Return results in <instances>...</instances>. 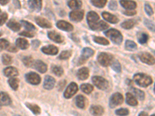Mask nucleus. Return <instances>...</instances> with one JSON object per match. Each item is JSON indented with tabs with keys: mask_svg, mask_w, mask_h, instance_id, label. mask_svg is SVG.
<instances>
[{
	"mask_svg": "<svg viewBox=\"0 0 155 116\" xmlns=\"http://www.w3.org/2000/svg\"><path fill=\"white\" fill-rule=\"evenodd\" d=\"M90 28L93 30H105L109 28V25L103 21H99L93 26L90 27Z\"/></svg>",
	"mask_w": 155,
	"mask_h": 116,
	"instance_id": "nucleus-26",
	"label": "nucleus"
},
{
	"mask_svg": "<svg viewBox=\"0 0 155 116\" xmlns=\"http://www.w3.org/2000/svg\"><path fill=\"white\" fill-rule=\"evenodd\" d=\"M34 67L40 73H45L48 70V66L46 63L40 60H37L34 62Z\"/></svg>",
	"mask_w": 155,
	"mask_h": 116,
	"instance_id": "nucleus-15",
	"label": "nucleus"
},
{
	"mask_svg": "<svg viewBox=\"0 0 155 116\" xmlns=\"http://www.w3.org/2000/svg\"><path fill=\"white\" fill-rule=\"evenodd\" d=\"M148 40V35L146 34H141V35L140 36L139 39H138V41H139L140 44H144L147 42Z\"/></svg>",
	"mask_w": 155,
	"mask_h": 116,
	"instance_id": "nucleus-47",
	"label": "nucleus"
},
{
	"mask_svg": "<svg viewBox=\"0 0 155 116\" xmlns=\"http://www.w3.org/2000/svg\"><path fill=\"white\" fill-rule=\"evenodd\" d=\"M71 56V51L65 50L61 53L59 58H60L61 60H67V59H68Z\"/></svg>",
	"mask_w": 155,
	"mask_h": 116,
	"instance_id": "nucleus-43",
	"label": "nucleus"
},
{
	"mask_svg": "<svg viewBox=\"0 0 155 116\" xmlns=\"http://www.w3.org/2000/svg\"><path fill=\"white\" fill-rule=\"evenodd\" d=\"M137 13V12L134 10H126L124 12V14L127 15V16H134Z\"/></svg>",
	"mask_w": 155,
	"mask_h": 116,
	"instance_id": "nucleus-53",
	"label": "nucleus"
},
{
	"mask_svg": "<svg viewBox=\"0 0 155 116\" xmlns=\"http://www.w3.org/2000/svg\"><path fill=\"white\" fill-rule=\"evenodd\" d=\"M52 72L55 74L58 77H61V76L63 75L64 70L62 69L61 67H59V66H52Z\"/></svg>",
	"mask_w": 155,
	"mask_h": 116,
	"instance_id": "nucleus-38",
	"label": "nucleus"
},
{
	"mask_svg": "<svg viewBox=\"0 0 155 116\" xmlns=\"http://www.w3.org/2000/svg\"><path fill=\"white\" fill-rule=\"evenodd\" d=\"M77 76L80 80H86L89 76V70L87 67H82L78 70Z\"/></svg>",
	"mask_w": 155,
	"mask_h": 116,
	"instance_id": "nucleus-24",
	"label": "nucleus"
},
{
	"mask_svg": "<svg viewBox=\"0 0 155 116\" xmlns=\"http://www.w3.org/2000/svg\"><path fill=\"white\" fill-rule=\"evenodd\" d=\"M116 114L119 116H127L129 114V111L127 108H120L116 110Z\"/></svg>",
	"mask_w": 155,
	"mask_h": 116,
	"instance_id": "nucleus-46",
	"label": "nucleus"
},
{
	"mask_svg": "<svg viewBox=\"0 0 155 116\" xmlns=\"http://www.w3.org/2000/svg\"><path fill=\"white\" fill-rule=\"evenodd\" d=\"M132 92L134 93V97L136 98H137L139 100H143L145 98V95H144V92L143 91H141V90L137 89V88H132L131 89Z\"/></svg>",
	"mask_w": 155,
	"mask_h": 116,
	"instance_id": "nucleus-30",
	"label": "nucleus"
},
{
	"mask_svg": "<svg viewBox=\"0 0 155 116\" xmlns=\"http://www.w3.org/2000/svg\"><path fill=\"white\" fill-rule=\"evenodd\" d=\"M91 2H92L95 6H96V7L102 8L103 6L106 5L107 1H106V0H92Z\"/></svg>",
	"mask_w": 155,
	"mask_h": 116,
	"instance_id": "nucleus-41",
	"label": "nucleus"
},
{
	"mask_svg": "<svg viewBox=\"0 0 155 116\" xmlns=\"http://www.w3.org/2000/svg\"><path fill=\"white\" fill-rule=\"evenodd\" d=\"M70 19L74 22H80L84 17V12L81 10H74L69 14Z\"/></svg>",
	"mask_w": 155,
	"mask_h": 116,
	"instance_id": "nucleus-11",
	"label": "nucleus"
},
{
	"mask_svg": "<svg viewBox=\"0 0 155 116\" xmlns=\"http://www.w3.org/2000/svg\"><path fill=\"white\" fill-rule=\"evenodd\" d=\"M75 104L79 108H85L87 105V99L82 95H78L75 99Z\"/></svg>",
	"mask_w": 155,
	"mask_h": 116,
	"instance_id": "nucleus-23",
	"label": "nucleus"
},
{
	"mask_svg": "<svg viewBox=\"0 0 155 116\" xmlns=\"http://www.w3.org/2000/svg\"><path fill=\"white\" fill-rule=\"evenodd\" d=\"M28 5L32 10L40 11L42 6V2L40 0H30L28 1Z\"/></svg>",
	"mask_w": 155,
	"mask_h": 116,
	"instance_id": "nucleus-21",
	"label": "nucleus"
},
{
	"mask_svg": "<svg viewBox=\"0 0 155 116\" xmlns=\"http://www.w3.org/2000/svg\"><path fill=\"white\" fill-rule=\"evenodd\" d=\"M8 2H9V1L8 0H0V3L2 4V5H5V4H7Z\"/></svg>",
	"mask_w": 155,
	"mask_h": 116,
	"instance_id": "nucleus-56",
	"label": "nucleus"
},
{
	"mask_svg": "<svg viewBox=\"0 0 155 116\" xmlns=\"http://www.w3.org/2000/svg\"><path fill=\"white\" fill-rule=\"evenodd\" d=\"M9 46V41L4 39H1L0 40V51L3 50L7 49Z\"/></svg>",
	"mask_w": 155,
	"mask_h": 116,
	"instance_id": "nucleus-44",
	"label": "nucleus"
},
{
	"mask_svg": "<svg viewBox=\"0 0 155 116\" xmlns=\"http://www.w3.org/2000/svg\"><path fill=\"white\" fill-rule=\"evenodd\" d=\"M105 35L107 37H109L114 44H120L123 41V36H122L121 33L119 30H115V29H110V30H107L105 32Z\"/></svg>",
	"mask_w": 155,
	"mask_h": 116,
	"instance_id": "nucleus-2",
	"label": "nucleus"
},
{
	"mask_svg": "<svg viewBox=\"0 0 155 116\" xmlns=\"http://www.w3.org/2000/svg\"><path fill=\"white\" fill-rule=\"evenodd\" d=\"M48 36L50 38V40L54 41L56 43H58V44H61V43H62L64 41V37L61 34H58L55 31L48 32Z\"/></svg>",
	"mask_w": 155,
	"mask_h": 116,
	"instance_id": "nucleus-14",
	"label": "nucleus"
},
{
	"mask_svg": "<svg viewBox=\"0 0 155 116\" xmlns=\"http://www.w3.org/2000/svg\"><path fill=\"white\" fill-rule=\"evenodd\" d=\"M94 41L97 44H100V45H104V46H106V45H109V42L108 40H106V38H102V37H94Z\"/></svg>",
	"mask_w": 155,
	"mask_h": 116,
	"instance_id": "nucleus-37",
	"label": "nucleus"
},
{
	"mask_svg": "<svg viewBox=\"0 0 155 116\" xmlns=\"http://www.w3.org/2000/svg\"><path fill=\"white\" fill-rule=\"evenodd\" d=\"M43 53L49 55H56L58 53V49L55 46L53 45H48L46 47H43L41 49Z\"/></svg>",
	"mask_w": 155,
	"mask_h": 116,
	"instance_id": "nucleus-16",
	"label": "nucleus"
},
{
	"mask_svg": "<svg viewBox=\"0 0 155 116\" xmlns=\"http://www.w3.org/2000/svg\"><path fill=\"white\" fill-rule=\"evenodd\" d=\"M135 20H134V19H129V20H127V21L122 23L121 27L124 29H126V30H130V29L133 28L135 26Z\"/></svg>",
	"mask_w": 155,
	"mask_h": 116,
	"instance_id": "nucleus-32",
	"label": "nucleus"
},
{
	"mask_svg": "<svg viewBox=\"0 0 155 116\" xmlns=\"http://www.w3.org/2000/svg\"><path fill=\"white\" fill-rule=\"evenodd\" d=\"M110 65H111L112 68H113L116 72L117 73L121 72V65H120V63H119L118 60H113V61H112Z\"/></svg>",
	"mask_w": 155,
	"mask_h": 116,
	"instance_id": "nucleus-39",
	"label": "nucleus"
},
{
	"mask_svg": "<svg viewBox=\"0 0 155 116\" xmlns=\"http://www.w3.org/2000/svg\"><path fill=\"white\" fill-rule=\"evenodd\" d=\"M87 21L89 27H92L99 21V16L94 11H91L87 14Z\"/></svg>",
	"mask_w": 155,
	"mask_h": 116,
	"instance_id": "nucleus-10",
	"label": "nucleus"
},
{
	"mask_svg": "<svg viewBox=\"0 0 155 116\" xmlns=\"http://www.w3.org/2000/svg\"><path fill=\"white\" fill-rule=\"evenodd\" d=\"M16 45L22 50H26L29 47L28 41L23 38H18L16 41Z\"/></svg>",
	"mask_w": 155,
	"mask_h": 116,
	"instance_id": "nucleus-27",
	"label": "nucleus"
},
{
	"mask_svg": "<svg viewBox=\"0 0 155 116\" xmlns=\"http://www.w3.org/2000/svg\"><path fill=\"white\" fill-rule=\"evenodd\" d=\"M126 101H127V103L129 105L131 106H137L138 105L137 100L136 99L135 97L132 95L131 93H127L126 95Z\"/></svg>",
	"mask_w": 155,
	"mask_h": 116,
	"instance_id": "nucleus-28",
	"label": "nucleus"
},
{
	"mask_svg": "<svg viewBox=\"0 0 155 116\" xmlns=\"http://www.w3.org/2000/svg\"><path fill=\"white\" fill-rule=\"evenodd\" d=\"M57 27L60 30H64V31L67 32H71L73 30V26L71 23H68L66 21H63V20H61V21H58L57 23Z\"/></svg>",
	"mask_w": 155,
	"mask_h": 116,
	"instance_id": "nucleus-12",
	"label": "nucleus"
},
{
	"mask_svg": "<svg viewBox=\"0 0 155 116\" xmlns=\"http://www.w3.org/2000/svg\"><path fill=\"white\" fill-rule=\"evenodd\" d=\"M102 16L103 19H106V21L111 23H117L119 22V19L116 17V16L113 14H110L107 12H102Z\"/></svg>",
	"mask_w": 155,
	"mask_h": 116,
	"instance_id": "nucleus-19",
	"label": "nucleus"
},
{
	"mask_svg": "<svg viewBox=\"0 0 155 116\" xmlns=\"http://www.w3.org/2000/svg\"><path fill=\"white\" fill-rule=\"evenodd\" d=\"M94 55V50L91 48L88 47H85L82 50V52H81V57L79 59V61H78V65L80 64H82L83 63H85V60L87 59H88L89 57L92 56Z\"/></svg>",
	"mask_w": 155,
	"mask_h": 116,
	"instance_id": "nucleus-7",
	"label": "nucleus"
},
{
	"mask_svg": "<svg viewBox=\"0 0 155 116\" xmlns=\"http://www.w3.org/2000/svg\"><path fill=\"white\" fill-rule=\"evenodd\" d=\"M12 103L9 95L5 92H0V105H9Z\"/></svg>",
	"mask_w": 155,
	"mask_h": 116,
	"instance_id": "nucleus-20",
	"label": "nucleus"
},
{
	"mask_svg": "<svg viewBox=\"0 0 155 116\" xmlns=\"http://www.w3.org/2000/svg\"><path fill=\"white\" fill-rule=\"evenodd\" d=\"M27 107L28 108H30V110L32 111V112L34 113V114H40L41 113V108L39 107L38 105H34V104H30V103H27L26 104Z\"/></svg>",
	"mask_w": 155,
	"mask_h": 116,
	"instance_id": "nucleus-33",
	"label": "nucleus"
},
{
	"mask_svg": "<svg viewBox=\"0 0 155 116\" xmlns=\"http://www.w3.org/2000/svg\"><path fill=\"white\" fill-rule=\"evenodd\" d=\"M120 4L123 7L127 9V10H134L137 7V3L134 1H125V0H121Z\"/></svg>",
	"mask_w": 155,
	"mask_h": 116,
	"instance_id": "nucleus-25",
	"label": "nucleus"
},
{
	"mask_svg": "<svg viewBox=\"0 0 155 116\" xmlns=\"http://www.w3.org/2000/svg\"><path fill=\"white\" fill-rule=\"evenodd\" d=\"M134 81H135L137 85L140 87H143V88L149 86L153 82V80L150 76L142 74V73L136 74L134 77Z\"/></svg>",
	"mask_w": 155,
	"mask_h": 116,
	"instance_id": "nucleus-1",
	"label": "nucleus"
},
{
	"mask_svg": "<svg viewBox=\"0 0 155 116\" xmlns=\"http://www.w3.org/2000/svg\"><path fill=\"white\" fill-rule=\"evenodd\" d=\"M109 8L111 10H116L117 9V3L115 1H111V2L109 3Z\"/></svg>",
	"mask_w": 155,
	"mask_h": 116,
	"instance_id": "nucleus-52",
	"label": "nucleus"
},
{
	"mask_svg": "<svg viewBox=\"0 0 155 116\" xmlns=\"http://www.w3.org/2000/svg\"><path fill=\"white\" fill-rule=\"evenodd\" d=\"M145 11H146V12L147 13V15H149V16H152L153 13V9L150 7V5H148V4L145 5Z\"/></svg>",
	"mask_w": 155,
	"mask_h": 116,
	"instance_id": "nucleus-51",
	"label": "nucleus"
},
{
	"mask_svg": "<svg viewBox=\"0 0 155 116\" xmlns=\"http://www.w3.org/2000/svg\"><path fill=\"white\" fill-rule=\"evenodd\" d=\"M7 27H9V29H11L12 30L15 32H17L20 30L21 28V25L19 24V23L16 22L13 19H10L7 23Z\"/></svg>",
	"mask_w": 155,
	"mask_h": 116,
	"instance_id": "nucleus-29",
	"label": "nucleus"
},
{
	"mask_svg": "<svg viewBox=\"0 0 155 116\" xmlns=\"http://www.w3.org/2000/svg\"><path fill=\"white\" fill-rule=\"evenodd\" d=\"M15 116H19V115H15Z\"/></svg>",
	"mask_w": 155,
	"mask_h": 116,
	"instance_id": "nucleus-61",
	"label": "nucleus"
},
{
	"mask_svg": "<svg viewBox=\"0 0 155 116\" xmlns=\"http://www.w3.org/2000/svg\"><path fill=\"white\" fill-rule=\"evenodd\" d=\"M140 59L143 63L149 64V65H153L155 63L154 57L150 53H146V52L141 53L140 54Z\"/></svg>",
	"mask_w": 155,
	"mask_h": 116,
	"instance_id": "nucleus-9",
	"label": "nucleus"
},
{
	"mask_svg": "<svg viewBox=\"0 0 155 116\" xmlns=\"http://www.w3.org/2000/svg\"><path fill=\"white\" fill-rule=\"evenodd\" d=\"M8 51H10V52H17V49H16V47L15 46H11L10 44H9V47L7 48Z\"/></svg>",
	"mask_w": 155,
	"mask_h": 116,
	"instance_id": "nucleus-54",
	"label": "nucleus"
},
{
	"mask_svg": "<svg viewBox=\"0 0 155 116\" xmlns=\"http://www.w3.org/2000/svg\"><path fill=\"white\" fill-rule=\"evenodd\" d=\"M124 102V97L120 93H115L111 96L109 99V106L111 108L116 107V106L120 105Z\"/></svg>",
	"mask_w": 155,
	"mask_h": 116,
	"instance_id": "nucleus-5",
	"label": "nucleus"
},
{
	"mask_svg": "<svg viewBox=\"0 0 155 116\" xmlns=\"http://www.w3.org/2000/svg\"><path fill=\"white\" fill-rule=\"evenodd\" d=\"M89 111L93 116H102L104 113V109L100 105H92Z\"/></svg>",
	"mask_w": 155,
	"mask_h": 116,
	"instance_id": "nucleus-17",
	"label": "nucleus"
},
{
	"mask_svg": "<svg viewBox=\"0 0 155 116\" xmlns=\"http://www.w3.org/2000/svg\"><path fill=\"white\" fill-rule=\"evenodd\" d=\"M139 116H148V114H147L146 112H143H143H141L140 114H139Z\"/></svg>",
	"mask_w": 155,
	"mask_h": 116,
	"instance_id": "nucleus-57",
	"label": "nucleus"
},
{
	"mask_svg": "<svg viewBox=\"0 0 155 116\" xmlns=\"http://www.w3.org/2000/svg\"><path fill=\"white\" fill-rule=\"evenodd\" d=\"M4 74L6 77H14L19 75V72H18L17 69L15 68V67H9L5 68V70H4Z\"/></svg>",
	"mask_w": 155,
	"mask_h": 116,
	"instance_id": "nucleus-22",
	"label": "nucleus"
},
{
	"mask_svg": "<svg viewBox=\"0 0 155 116\" xmlns=\"http://www.w3.org/2000/svg\"><path fill=\"white\" fill-rule=\"evenodd\" d=\"M2 63H3L5 65H9V64L12 63V57L8 54L2 55Z\"/></svg>",
	"mask_w": 155,
	"mask_h": 116,
	"instance_id": "nucleus-45",
	"label": "nucleus"
},
{
	"mask_svg": "<svg viewBox=\"0 0 155 116\" xmlns=\"http://www.w3.org/2000/svg\"><path fill=\"white\" fill-rule=\"evenodd\" d=\"M144 23H145V25H146L147 27L149 28V30L154 32V26H153V23H152L150 20H149V19H146Z\"/></svg>",
	"mask_w": 155,
	"mask_h": 116,
	"instance_id": "nucleus-49",
	"label": "nucleus"
},
{
	"mask_svg": "<svg viewBox=\"0 0 155 116\" xmlns=\"http://www.w3.org/2000/svg\"><path fill=\"white\" fill-rule=\"evenodd\" d=\"M151 116H155V115H154V114H152Z\"/></svg>",
	"mask_w": 155,
	"mask_h": 116,
	"instance_id": "nucleus-60",
	"label": "nucleus"
},
{
	"mask_svg": "<svg viewBox=\"0 0 155 116\" xmlns=\"http://www.w3.org/2000/svg\"><path fill=\"white\" fill-rule=\"evenodd\" d=\"M113 60V58L112 55L109 54V53H101L98 56V61L103 67H107V66L110 65Z\"/></svg>",
	"mask_w": 155,
	"mask_h": 116,
	"instance_id": "nucleus-4",
	"label": "nucleus"
},
{
	"mask_svg": "<svg viewBox=\"0 0 155 116\" xmlns=\"http://www.w3.org/2000/svg\"><path fill=\"white\" fill-rule=\"evenodd\" d=\"M35 20L37 25L41 27H43V28H51V27H52L51 23L48 21V19H44V18L37 16V17H36Z\"/></svg>",
	"mask_w": 155,
	"mask_h": 116,
	"instance_id": "nucleus-18",
	"label": "nucleus"
},
{
	"mask_svg": "<svg viewBox=\"0 0 155 116\" xmlns=\"http://www.w3.org/2000/svg\"><path fill=\"white\" fill-rule=\"evenodd\" d=\"M81 5H82V2L81 1H76V0H74V1H68V5L71 9H78L79 8L81 7Z\"/></svg>",
	"mask_w": 155,
	"mask_h": 116,
	"instance_id": "nucleus-31",
	"label": "nucleus"
},
{
	"mask_svg": "<svg viewBox=\"0 0 155 116\" xmlns=\"http://www.w3.org/2000/svg\"><path fill=\"white\" fill-rule=\"evenodd\" d=\"M23 63H24L25 66H27V67H32L34 63V59H33V57H31V56H25V57H23Z\"/></svg>",
	"mask_w": 155,
	"mask_h": 116,
	"instance_id": "nucleus-40",
	"label": "nucleus"
},
{
	"mask_svg": "<svg viewBox=\"0 0 155 116\" xmlns=\"http://www.w3.org/2000/svg\"><path fill=\"white\" fill-rule=\"evenodd\" d=\"M14 4L15 5H18V7H20V5H19V1H14Z\"/></svg>",
	"mask_w": 155,
	"mask_h": 116,
	"instance_id": "nucleus-58",
	"label": "nucleus"
},
{
	"mask_svg": "<svg viewBox=\"0 0 155 116\" xmlns=\"http://www.w3.org/2000/svg\"><path fill=\"white\" fill-rule=\"evenodd\" d=\"M19 35L20 36H24V37H34V34L31 31H23L22 33H19Z\"/></svg>",
	"mask_w": 155,
	"mask_h": 116,
	"instance_id": "nucleus-50",
	"label": "nucleus"
},
{
	"mask_svg": "<svg viewBox=\"0 0 155 116\" xmlns=\"http://www.w3.org/2000/svg\"><path fill=\"white\" fill-rule=\"evenodd\" d=\"M92 81L94 85L100 90H106L109 88V82L104 77H99V76H94L92 77Z\"/></svg>",
	"mask_w": 155,
	"mask_h": 116,
	"instance_id": "nucleus-3",
	"label": "nucleus"
},
{
	"mask_svg": "<svg viewBox=\"0 0 155 116\" xmlns=\"http://www.w3.org/2000/svg\"><path fill=\"white\" fill-rule=\"evenodd\" d=\"M26 79H27V82L34 85H39L41 81V77L34 72H30L26 74Z\"/></svg>",
	"mask_w": 155,
	"mask_h": 116,
	"instance_id": "nucleus-8",
	"label": "nucleus"
},
{
	"mask_svg": "<svg viewBox=\"0 0 155 116\" xmlns=\"http://www.w3.org/2000/svg\"><path fill=\"white\" fill-rule=\"evenodd\" d=\"M21 24L25 29H27L28 31H31V30H35V27L32 23H29V22L24 21V20H22Z\"/></svg>",
	"mask_w": 155,
	"mask_h": 116,
	"instance_id": "nucleus-42",
	"label": "nucleus"
},
{
	"mask_svg": "<svg viewBox=\"0 0 155 116\" xmlns=\"http://www.w3.org/2000/svg\"><path fill=\"white\" fill-rule=\"evenodd\" d=\"M32 44H33V47H34V48H37L39 46H40L41 43H40V41H39V40H35L32 41Z\"/></svg>",
	"mask_w": 155,
	"mask_h": 116,
	"instance_id": "nucleus-55",
	"label": "nucleus"
},
{
	"mask_svg": "<svg viewBox=\"0 0 155 116\" xmlns=\"http://www.w3.org/2000/svg\"><path fill=\"white\" fill-rule=\"evenodd\" d=\"M55 86V79L51 76H46L44 78V88L47 90H51Z\"/></svg>",
	"mask_w": 155,
	"mask_h": 116,
	"instance_id": "nucleus-13",
	"label": "nucleus"
},
{
	"mask_svg": "<svg viewBox=\"0 0 155 116\" xmlns=\"http://www.w3.org/2000/svg\"><path fill=\"white\" fill-rule=\"evenodd\" d=\"M81 89L84 93L88 95L93 91V87H92V85H89V84H83V85H81Z\"/></svg>",
	"mask_w": 155,
	"mask_h": 116,
	"instance_id": "nucleus-35",
	"label": "nucleus"
},
{
	"mask_svg": "<svg viewBox=\"0 0 155 116\" xmlns=\"http://www.w3.org/2000/svg\"><path fill=\"white\" fill-rule=\"evenodd\" d=\"M9 85H10L12 90L16 91L18 89V87H19V80L15 78V77H12L9 80Z\"/></svg>",
	"mask_w": 155,
	"mask_h": 116,
	"instance_id": "nucleus-36",
	"label": "nucleus"
},
{
	"mask_svg": "<svg viewBox=\"0 0 155 116\" xmlns=\"http://www.w3.org/2000/svg\"><path fill=\"white\" fill-rule=\"evenodd\" d=\"M8 18V15L5 13V12H3V13H1L0 14V27L2 26L4 23L6 22Z\"/></svg>",
	"mask_w": 155,
	"mask_h": 116,
	"instance_id": "nucleus-48",
	"label": "nucleus"
},
{
	"mask_svg": "<svg viewBox=\"0 0 155 116\" xmlns=\"http://www.w3.org/2000/svg\"><path fill=\"white\" fill-rule=\"evenodd\" d=\"M125 46H126V49L129 51H134L137 50V44L132 40H127Z\"/></svg>",
	"mask_w": 155,
	"mask_h": 116,
	"instance_id": "nucleus-34",
	"label": "nucleus"
},
{
	"mask_svg": "<svg viewBox=\"0 0 155 116\" xmlns=\"http://www.w3.org/2000/svg\"><path fill=\"white\" fill-rule=\"evenodd\" d=\"M1 36H2V34H1V33H0V37H1Z\"/></svg>",
	"mask_w": 155,
	"mask_h": 116,
	"instance_id": "nucleus-59",
	"label": "nucleus"
},
{
	"mask_svg": "<svg viewBox=\"0 0 155 116\" xmlns=\"http://www.w3.org/2000/svg\"><path fill=\"white\" fill-rule=\"evenodd\" d=\"M78 90V87L77 84H75L74 82L71 83L70 85L68 86V88L65 89L64 96L65 98H70L74 96L77 93Z\"/></svg>",
	"mask_w": 155,
	"mask_h": 116,
	"instance_id": "nucleus-6",
	"label": "nucleus"
}]
</instances>
